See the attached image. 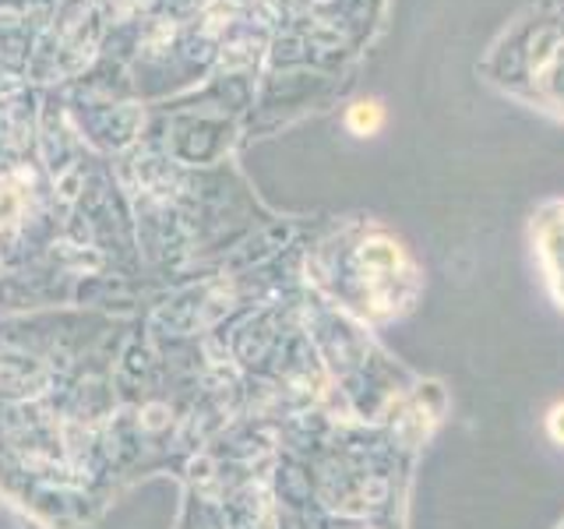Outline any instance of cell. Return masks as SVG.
<instances>
[{
    "label": "cell",
    "mask_w": 564,
    "mask_h": 529,
    "mask_svg": "<svg viewBox=\"0 0 564 529\" xmlns=\"http://www.w3.org/2000/svg\"><path fill=\"white\" fill-rule=\"evenodd\" d=\"M546 431H551V438L557 441V445H564V402H557L551 417H546Z\"/></svg>",
    "instance_id": "cell-2"
},
{
    "label": "cell",
    "mask_w": 564,
    "mask_h": 529,
    "mask_svg": "<svg viewBox=\"0 0 564 529\" xmlns=\"http://www.w3.org/2000/svg\"><path fill=\"white\" fill-rule=\"evenodd\" d=\"M349 123H352V131L370 134V131H375L378 123H381V110H378V102H360V106H352Z\"/></svg>",
    "instance_id": "cell-1"
}]
</instances>
